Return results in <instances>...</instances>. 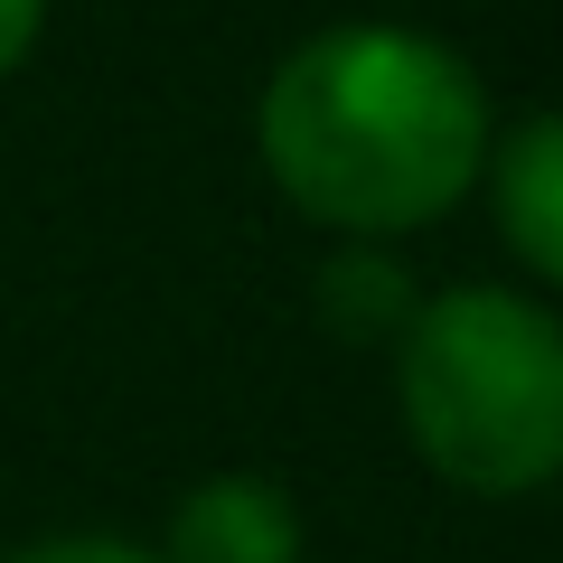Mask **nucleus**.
Instances as JSON below:
<instances>
[{
  "label": "nucleus",
  "instance_id": "5",
  "mask_svg": "<svg viewBox=\"0 0 563 563\" xmlns=\"http://www.w3.org/2000/svg\"><path fill=\"white\" fill-rule=\"evenodd\" d=\"M320 310H329V329L339 339H404V320L422 310V291H413V273L404 263H385V254H329L320 263Z\"/></svg>",
  "mask_w": 563,
  "mask_h": 563
},
{
  "label": "nucleus",
  "instance_id": "6",
  "mask_svg": "<svg viewBox=\"0 0 563 563\" xmlns=\"http://www.w3.org/2000/svg\"><path fill=\"white\" fill-rule=\"evenodd\" d=\"M0 563H161V554L132 544V536H38V544H20V554H0Z\"/></svg>",
  "mask_w": 563,
  "mask_h": 563
},
{
  "label": "nucleus",
  "instance_id": "4",
  "mask_svg": "<svg viewBox=\"0 0 563 563\" xmlns=\"http://www.w3.org/2000/svg\"><path fill=\"white\" fill-rule=\"evenodd\" d=\"M488 207H498V235L526 273L563 282V103L554 113H526L517 132H488Z\"/></svg>",
  "mask_w": 563,
  "mask_h": 563
},
{
  "label": "nucleus",
  "instance_id": "3",
  "mask_svg": "<svg viewBox=\"0 0 563 563\" xmlns=\"http://www.w3.org/2000/svg\"><path fill=\"white\" fill-rule=\"evenodd\" d=\"M161 563H301V507L263 470H217L169 507Z\"/></svg>",
  "mask_w": 563,
  "mask_h": 563
},
{
  "label": "nucleus",
  "instance_id": "2",
  "mask_svg": "<svg viewBox=\"0 0 563 563\" xmlns=\"http://www.w3.org/2000/svg\"><path fill=\"white\" fill-rule=\"evenodd\" d=\"M404 432L451 488L526 498L563 479V320L507 282L422 291L395 339Z\"/></svg>",
  "mask_w": 563,
  "mask_h": 563
},
{
  "label": "nucleus",
  "instance_id": "7",
  "mask_svg": "<svg viewBox=\"0 0 563 563\" xmlns=\"http://www.w3.org/2000/svg\"><path fill=\"white\" fill-rule=\"evenodd\" d=\"M38 29H47V0H0V76L38 47Z\"/></svg>",
  "mask_w": 563,
  "mask_h": 563
},
{
  "label": "nucleus",
  "instance_id": "1",
  "mask_svg": "<svg viewBox=\"0 0 563 563\" xmlns=\"http://www.w3.org/2000/svg\"><path fill=\"white\" fill-rule=\"evenodd\" d=\"M254 151L301 217L339 235H413L488 169V95L470 57L404 20H339L273 66Z\"/></svg>",
  "mask_w": 563,
  "mask_h": 563
}]
</instances>
